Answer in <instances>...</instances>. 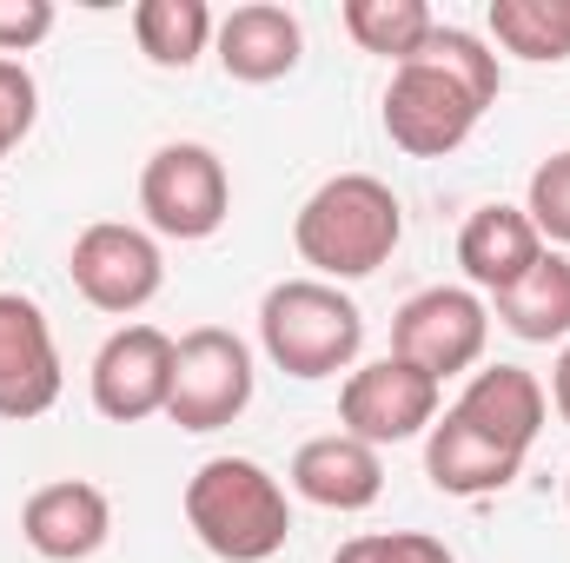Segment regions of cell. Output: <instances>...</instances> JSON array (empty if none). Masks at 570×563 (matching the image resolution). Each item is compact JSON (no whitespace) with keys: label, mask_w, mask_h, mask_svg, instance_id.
<instances>
[{"label":"cell","mask_w":570,"mask_h":563,"mask_svg":"<svg viewBox=\"0 0 570 563\" xmlns=\"http://www.w3.org/2000/svg\"><path fill=\"white\" fill-rule=\"evenodd\" d=\"M213 53H219V67H226L233 80L273 87V80H285V73L298 67L305 27H298V13L279 7V0H246V7H233V13L219 20Z\"/></svg>","instance_id":"obj_14"},{"label":"cell","mask_w":570,"mask_h":563,"mask_svg":"<svg viewBox=\"0 0 570 563\" xmlns=\"http://www.w3.org/2000/svg\"><path fill=\"white\" fill-rule=\"evenodd\" d=\"M438 398H444V385L425 378L419 365H405V358L352 365V378L338 385V424H345V437L385 451V444L425 437L438 424Z\"/></svg>","instance_id":"obj_9"},{"label":"cell","mask_w":570,"mask_h":563,"mask_svg":"<svg viewBox=\"0 0 570 563\" xmlns=\"http://www.w3.org/2000/svg\"><path fill=\"white\" fill-rule=\"evenodd\" d=\"M259 345L285 378L318 385L358 365L365 352V312L325 279H279L259 298Z\"/></svg>","instance_id":"obj_4"},{"label":"cell","mask_w":570,"mask_h":563,"mask_svg":"<svg viewBox=\"0 0 570 563\" xmlns=\"http://www.w3.org/2000/svg\"><path fill=\"white\" fill-rule=\"evenodd\" d=\"M564 504H570V477H564Z\"/></svg>","instance_id":"obj_27"},{"label":"cell","mask_w":570,"mask_h":563,"mask_svg":"<svg viewBox=\"0 0 570 563\" xmlns=\"http://www.w3.org/2000/svg\"><path fill=\"white\" fill-rule=\"evenodd\" d=\"M425 477L444 497H491V491H504V484L524 477V457L504 451V444H491L484 431H471L458 412H444L425 431Z\"/></svg>","instance_id":"obj_17"},{"label":"cell","mask_w":570,"mask_h":563,"mask_svg":"<svg viewBox=\"0 0 570 563\" xmlns=\"http://www.w3.org/2000/svg\"><path fill=\"white\" fill-rule=\"evenodd\" d=\"M332 563H458V557L425 531H365V537L338 544Z\"/></svg>","instance_id":"obj_23"},{"label":"cell","mask_w":570,"mask_h":563,"mask_svg":"<svg viewBox=\"0 0 570 563\" xmlns=\"http://www.w3.org/2000/svg\"><path fill=\"white\" fill-rule=\"evenodd\" d=\"M94 412L107 424H140L153 412H166L173 392V338L159 325H120L100 352H94Z\"/></svg>","instance_id":"obj_11"},{"label":"cell","mask_w":570,"mask_h":563,"mask_svg":"<svg viewBox=\"0 0 570 563\" xmlns=\"http://www.w3.org/2000/svg\"><path fill=\"white\" fill-rule=\"evenodd\" d=\"M399 239H405V206H399V192H392L385 179H372V172H338V179H325V186L298 206V219H292L298 259H305L325 285L372 279L379 266H392Z\"/></svg>","instance_id":"obj_2"},{"label":"cell","mask_w":570,"mask_h":563,"mask_svg":"<svg viewBox=\"0 0 570 563\" xmlns=\"http://www.w3.org/2000/svg\"><path fill=\"white\" fill-rule=\"evenodd\" d=\"M538 259H544V239H538V226H531L524 206H478V213L464 219V233H458V266H464V279L478 285V292H491V298L511 292Z\"/></svg>","instance_id":"obj_16"},{"label":"cell","mask_w":570,"mask_h":563,"mask_svg":"<svg viewBox=\"0 0 570 563\" xmlns=\"http://www.w3.org/2000/svg\"><path fill=\"white\" fill-rule=\"evenodd\" d=\"M451 412L471 424V431H484L491 444L531 457L538 431L551 418V398H544L538 372H524V365H484V372H471V385H464V398Z\"/></svg>","instance_id":"obj_15"},{"label":"cell","mask_w":570,"mask_h":563,"mask_svg":"<svg viewBox=\"0 0 570 563\" xmlns=\"http://www.w3.org/2000/svg\"><path fill=\"white\" fill-rule=\"evenodd\" d=\"M504 87L498 53L464 33V27H431V40L392 67L385 87V140L399 146L405 159H451L458 146L478 134V120L491 113Z\"/></svg>","instance_id":"obj_1"},{"label":"cell","mask_w":570,"mask_h":563,"mask_svg":"<svg viewBox=\"0 0 570 563\" xmlns=\"http://www.w3.org/2000/svg\"><path fill=\"white\" fill-rule=\"evenodd\" d=\"M213 33H219V20H213L206 0H140L134 7V40H140L146 60L166 67V73H186L213 47Z\"/></svg>","instance_id":"obj_19"},{"label":"cell","mask_w":570,"mask_h":563,"mask_svg":"<svg viewBox=\"0 0 570 563\" xmlns=\"http://www.w3.org/2000/svg\"><path fill=\"white\" fill-rule=\"evenodd\" d=\"M491 40L531 67L570 60V0H491Z\"/></svg>","instance_id":"obj_20"},{"label":"cell","mask_w":570,"mask_h":563,"mask_svg":"<svg viewBox=\"0 0 570 563\" xmlns=\"http://www.w3.org/2000/svg\"><path fill=\"white\" fill-rule=\"evenodd\" d=\"M0 239H7V233H0Z\"/></svg>","instance_id":"obj_28"},{"label":"cell","mask_w":570,"mask_h":563,"mask_svg":"<svg viewBox=\"0 0 570 563\" xmlns=\"http://www.w3.org/2000/svg\"><path fill=\"white\" fill-rule=\"evenodd\" d=\"M498 325L524 345H558L570 338V259L544 246V259L511 285L498 292Z\"/></svg>","instance_id":"obj_18"},{"label":"cell","mask_w":570,"mask_h":563,"mask_svg":"<svg viewBox=\"0 0 570 563\" xmlns=\"http://www.w3.org/2000/svg\"><path fill=\"white\" fill-rule=\"evenodd\" d=\"M20 537H27L33 557L47 563H87L100 557L107 537H114V504L87 477H53V484H40L20 504Z\"/></svg>","instance_id":"obj_12"},{"label":"cell","mask_w":570,"mask_h":563,"mask_svg":"<svg viewBox=\"0 0 570 563\" xmlns=\"http://www.w3.org/2000/svg\"><path fill=\"white\" fill-rule=\"evenodd\" d=\"M60 385H67V372H60L47 312L20 292H0V418H47L60 405Z\"/></svg>","instance_id":"obj_10"},{"label":"cell","mask_w":570,"mask_h":563,"mask_svg":"<svg viewBox=\"0 0 570 563\" xmlns=\"http://www.w3.org/2000/svg\"><path fill=\"white\" fill-rule=\"evenodd\" d=\"M53 33V0H0V53H27Z\"/></svg>","instance_id":"obj_25"},{"label":"cell","mask_w":570,"mask_h":563,"mask_svg":"<svg viewBox=\"0 0 570 563\" xmlns=\"http://www.w3.org/2000/svg\"><path fill=\"white\" fill-rule=\"evenodd\" d=\"M140 213L159 239H213L233 213L226 159L199 140L159 146L140 166Z\"/></svg>","instance_id":"obj_6"},{"label":"cell","mask_w":570,"mask_h":563,"mask_svg":"<svg viewBox=\"0 0 570 563\" xmlns=\"http://www.w3.org/2000/svg\"><path fill=\"white\" fill-rule=\"evenodd\" d=\"M186 524L219 563H266L292 537V497L259 457H206L186 477Z\"/></svg>","instance_id":"obj_3"},{"label":"cell","mask_w":570,"mask_h":563,"mask_svg":"<svg viewBox=\"0 0 570 563\" xmlns=\"http://www.w3.org/2000/svg\"><path fill=\"white\" fill-rule=\"evenodd\" d=\"M67 273H73V292L107 312V318H134L159 298L166 285V259H159V239L127 226V219H100L73 239L67 253Z\"/></svg>","instance_id":"obj_8"},{"label":"cell","mask_w":570,"mask_h":563,"mask_svg":"<svg viewBox=\"0 0 570 563\" xmlns=\"http://www.w3.org/2000/svg\"><path fill=\"white\" fill-rule=\"evenodd\" d=\"M338 20H345V33H352L365 53H385L392 67H405V60L431 40V27H438L425 0H345Z\"/></svg>","instance_id":"obj_21"},{"label":"cell","mask_w":570,"mask_h":563,"mask_svg":"<svg viewBox=\"0 0 570 563\" xmlns=\"http://www.w3.org/2000/svg\"><path fill=\"white\" fill-rule=\"evenodd\" d=\"M33 120H40V87H33V73L20 60L0 53V159L33 134Z\"/></svg>","instance_id":"obj_24"},{"label":"cell","mask_w":570,"mask_h":563,"mask_svg":"<svg viewBox=\"0 0 570 563\" xmlns=\"http://www.w3.org/2000/svg\"><path fill=\"white\" fill-rule=\"evenodd\" d=\"M484 345H491V305L471 285H425L392 318V358L419 365L438 385L471 372L484 358Z\"/></svg>","instance_id":"obj_7"},{"label":"cell","mask_w":570,"mask_h":563,"mask_svg":"<svg viewBox=\"0 0 570 563\" xmlns=\"http://www.w3.org/2000/svg\"><path fill=\"white\" fill-rule=\"evenodd\" d=\"M292 491L318 511H372L379 491H385V457L345 431H325V437H305L292 451Z\"/></svg>","instance_id":"obj_13"},{"label":"cell","mask_w":570,"mask_h":563,"mask_svg":"<svg viewBox=\"0 0 570 563\" xmlns=\"http://www.w3.org/2000/svg\"><path fill=\"white\" fill-rule=\"evenodd\" d=\"M551 405H558V418L570 424V345L558 352V365H551Z\"/></svg>","instance_id":"obj_26"},{"label":"cell","mask_w":570,"mask_h":563,"mask_svg":"<svg viewBox=\"0 0 570 563\" xmlns=\"http://www.w3.org/2000/svg\"><path fill=\"white\" fill-rule=\"evenodd\" d=\"M524 213H531L538 239H551V246H570V146H564V152H551V159L531 172Z\"/></svg>","instance_id":"obj_22"},{"label":"cell","mask_w":570,"mask_h":563,"mask_svg":"<svg viewBox=\"0 0 570 563\" xmlns=\"http://www.w3.org/2000/svg\"><path fill=\"white\" fill-rule=\"evenodd\" d=\"M253 405V352L226 325H199L173 345V392L166 418L179 431H226Z\"/></svg>","instance_id":"obj_5"}]
</instances>
